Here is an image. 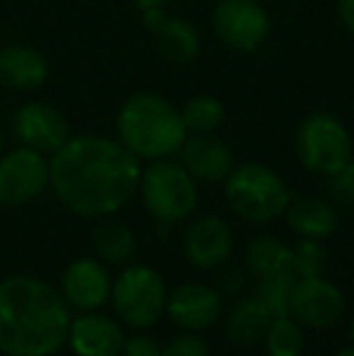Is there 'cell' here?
<instances>
[{"instance_id":"obj_1","label":"cell","mask_w":354,"mask_h":356,"mask_svg":"<svg viewBox=\"0 0 354 356\" xmlns=\"http://www.w3.org/2000/svg\"><path fill=\"white\" fill-rule=\"evenodd\" d=\"M141 182V160L97 134L71 136L49 158V187L66 211L81 218H107L119 213Z\"/></svg>"},{"instance_id":"obj_2","label":"cell","mask_w":354,"mask_h":356,"mask_svg":"<svg viewBox=\"0 0 354 356\" xmlns=\"http://www.w3.org/2000/svg\"><path fill=\"white\" fill-rule=\"evenodd\" d=\"M71 308L44 279L10 274L0 279V354L54 356L66 347Z\"/></svg>"},{"instance_id":"obj_3","label":"cell","mask_w":354,"mask_h":356,"mask_svg":"<svg viewBox=\"0 0 354 356\" xmlns=\"http://www.w3.org/2000/svg\"><path fill=\"white\" fill-rule=\"evenodd\" d=\"M117 134L138 160L170 158L187 138L179 109L158 92H136L117 114Z\"/></svg>"},{"instance_id":"obj_4","label":"cell","mask_w":354,"mask_h":356,"mask_svg":"<svg viewBox=\"0 0 354 356\" xmlns=\"http://www.w3.org/2000/svg\"><path fill=\"white\" fill-rule=\"evenodd\" d=\"M223 194L231 211L246 223L265 225L284 216L291 189L277 170L265 163H241L223 179Z\"/></svg>"},{"instance_id":"obj_5","label":"cell","mask_w":354,"mask_h":356,"mask_svg":"<svg viewBox=\"0 0 354 356\" xmlns=\"http://www.w3.org/2000/svg\"><path fill=\"white\" fill-rule=\"evenodd\" d=\"M166 279L148 264H127L117 279H112L109 303L122 325L134 330H151L166 318L168 310Z\"/></svg>"},{"instance_id":"obj_6","label":"cell","mask_w":354,"mask_h":356,"mask_svg":"<svg viewBox=\"0 0 354 356\" xmlns=\"http://www.w3.org/2000/svg\"><path fill=\"white\" fill-rule=\"evenodd\" d=\"M138 194L158 225L182 223L197 211L199 204L197 179L184 170L179 160L170 158L151 160V165L141 170Z\"/></svg>"},{"instance_id":"obj_7","label":"cell","mask_w":354,"mask_h":356,"mask_svg":"<svg viewBox=\"0 0 354 356\" xmlns=\"http://www.w3.org/2000/svg\"><path fill=\"white\" fill-rule=\"evenodd\" d=\"M296 158L308 172L332 177L352 160L347 127L330 112H311L301 119L293 138Z\"/></svg>"},{"instance_id":"obj_8","label":"cell","mask_w":354,"mask_h":356,"mask_svg":"<svg viewBox=\"0 0 354 356\" xmlns=\"http://www.w3.org/2000/svg\"><path fill=\"white\" fill-rule=\"evenodd\" d=\"M216 39L238 54H252L269 37V15L260 0H218L211 13Z\"/></svg>"},{"instance_id":"obj_9","label":"cell","mask_w":354,"mask_h":356,"mask_svg":"<svg viewBox=\"0 0 354 356\" xmlns=\"http://www.w3.org/2000/svg\"><path fill=\"white\" fill-rule=\"evenodd\" d=\"M49 187V160L27 145L0 155V207L19 209L32 204Z\"/></svg>"},{"instance_id":"obj_10","label":"cell","mask_w":354,"mask_h":356,"mask_svg":"<svg viewBox=\"0 0 354 356\" xmlns=\"http://www.w3.org/2000/svg\"><path fill=\"white\" fill-rule=\"evenodd\" d=\"M345 293L323 274L296 279L289 291L287 313L306 330H332L345 318Z\"/></svg>"},{"instance_id":"obj_11","label":"cell","mask_w":354,"mask_h":356,"mask_svg":"<svg viewBox=\"0 0 354 356\" xmlns=\"http://www.w3.org/2000/svg\"><path fill=\"white\" fill-rule=\"evenodd\" d=\"M13 131L17 141L44 155H51L71 138L66 114L49 102H24L13 114Z\"/></svg>"},{"instance_id":"obj_12","label":"cell","mask_w":354,"mask_h":356,"mask_svg":"<svg viewBox=\"0 0 354 356\" xmlns=\"http://www.w3.org/2000/svg\"><path fill=\"white\" fill-rule=\"evenodd\" d=\"M166 315L184 332H204L223 315V293L211 284L184 282L168 293Z\"/></svg>"},{"instance_id":"obj_13","label":"cell","mask_w":354,"mask_h":356,"mask_svg":"<svg viewBox=\"0 0 354 356\" xmlns=\"http://www.w3.org/2000/svg\"><path fill=\"white\" fill-rule=\"evenodd\" d=\"M182 250L189 264L211 272V269H221L231 259L236 250V235L221 216H197L184 230Z\"/></svg>"},{"instance_id":"obj_14","label":"cell","mask_w":354,"mask_h":356,"mask_svg":"<svg viewBox=\"0 0 354 356\" xmlns=\"http://www.w3.org/2000/svg\"><path fill=\"white\" fill-rule=\"evenodd\" d=\"M112 293V277L104 262L97 257H78L66 267L61 277V296L68 308L81 313L99 310Z\"/></svg>"},{"instance_id":"obj_15","label":"cell","mask_w":354,"mask_h":356,"mask_svg":"<svg viewBox=\"0 0 354 356\" xmlns=\"http://www.w3.org/2000/svg\"><path fill=\"white\" fill-rule=\"evenodd\" d=\"M179 163L197 182L218 184L236 168V155L231 145L218 138L214 131L209 134H187L184 143L177 150Z\"/></svg>"},{"instance_id":"obj_16","label":"cell","mask_w":354,"mask_h":356,"mask_svg":"<svg viewBox=\"0 0 354 356\" xmlns=\"http://www.w3.org/2000/svg\"><path fill=\"white\" fill-rule=\"evenodd\" d=\"M124 342V325L112 315L88 310L71 318L66 344L76 356H122Z\"/></svg>"},{"instance_id":"obj_17","label":"cell","mask_w":354,"mask_h":356,"mask_svg":"<svg viewBox=\"0 0 354 356\" xmlns=\"http://www.w3.org/2000/svg\"><path fill=\"white\" fill-rule=\"evenodd\" d=\"M143 24L156 39V47L168 61L189 63L202 51V39L192 22L182 17H168L163 8H153L143 13Z\"/></svg>"},{"instance_id":"obj_18","label":"cell","mask_w":354,"mask_h":356,"mask_svg":"<svg viewBox=\"0 0 354 356\" xmlns=\"http://www.w3.org/2000/svg\"><path fill=\"white\" fill-rule=\"evenodd\" d=\"M49 80V61L39 49L8 44L0 49V85L15 92H29Z\"/></svg>"},{"instance_id":"obj_19","label":"cell","mask_w":354,"mask_h":356,"mask_svg":"<svg viewBox=\"0 0 354 356\" xmlns=\"http://www.w3.org/2000/svg\"><path fill=\"white\" fill-rule=\"evenodd\" d=\"M287 223L298 238L328 240L337 230V209L328 199L318 197H291L287 211Z\"/></svg>"},{"instance_id":"obj_20","label":"cell","mask_w":354,"mask_h":356,"mask_svg":"<svg viewBox=\"0 0 354 356\" xmlns=\"http://www.w3.org/2000/svg\"><path fill=\"white\" fill-rule=\"evenodd\" d=\"M274 310L267 303H262L255 293H250L248 298L238 300L231 308V313L226 315V337L233 347L250 349L255 344L262 342L265 330L269 320L274 318Z\"/></svg>"},{"instance_id":"obj_21","label":"cell","mask_w":354,"mask_h":356,"mask_svg":"<svg viewBox=\"0 0 354 356\" xmlns=\"http://www.w3.org/2000/svg\"><path fill=\"white\" fill-rule=\"evenodd\" d=\"M90 243H92L95 257L107 264V267H127V264L134 262L138 250L136 233L124 220H117L112 216L99 218Z\"/></svg>"},{"instance_id":"obj_22","label":"cell","mask_w":354,"mask_h":356,"mask_svg":"<svg viewBox=\"0 0 354 356\" xmlns=\"http://www.w3.org/2000/svg\"><path fill=\"white\" fill-rule=\"evenodd\" d=\"M289 257H291V248L284 240L274 238V235H257L246 245L243 264L255 279H267L274 274L291 272Z\"/></svg>"},{"instance_id":"obj_23","label":"cell","mask_w":354,"mask_h":356,"mask_svg":"<svg viewBox=\"0 0 354 356\" xmlns=\"http://www.w3.org/2000/svg\"><path fill=\"white\" fill-rule=\"evenodd\" d=\"M262 344L267 356H301L306 349V327L289 313H277L269 320Z\"/></svg>"},{"instance_id":"obj_24","label":"cell","mask_w":354,"mask_h":356,"mask_svg":"<svg viewBox=\"0 0 354 356\" xmlns=\"http://www.w3.org/2000/svg\"><path fill=\"white\" fill-rule=\"evenodd\" d=\"M179 117H182L187 134H209L216 131L223 124L226 109H223L221 99H216L214 95H194L179 109Z\"/></svg>"},{"instance_id":"obj_25","label":"cell","mask_w":354,"mask_h":356,"mask_svg":"<svg viewBox=\"0 0 354 356\" xmlns=\"http://www.w3.org/2000/svg\"><path fill=\"white\" fill-rule=\"evenodd\" d=\"M328 252L323 248V240H311V238H298V243L291 248V257H289V267H291L293 277L306 279V277H318L325 269Z\"/></svg>"},{"instance_id":"obj_26","label":"cell","mask_w":354,"mask_h":356,"mask_svg":"<svg viewBox=\"0 0 354 356\" xmlns=\"http://www.w3.org/2000/svg\"><path fill=\"white\" fill-rule=\"evenodd\" d=\"M163 356H209V347L199 332H179L163 344Z\"/></svg>"},{"instance_id":"obj_27","label":"cell","mask_w":354,"mask_h":356,"mask_svg":"<svg viewBox=\"0 0 354 356\" xmlns=\"http://www.w3.org/2000/svg\"><path fill=\"white\" fill-rule=\"evenodd\" d=\"M122 356H163V344L161 339L148 334L146 330H138L136 334L127 337Z\"/></svg>"},{"instance_id":"obj_28","label":"cell","mask_w":354,"mask_h":356,"mask_svg":"<svg viewBox=\"0 0 354 356\" xmlns=\"http://www.w3.org/2000/svg\"><path fill=\"white\" fill-rule=\"evenodd\" d=\"M330 192L337 202L354 204V155L340 172H335L330 177Z\"/></svg>"},{"instance_id":"obj_29","label":"cell","mask_w":354,"mask_h":356,"mask_svg":"<svg viewBox=\"0 0 354 356\" xmlns=\"http://www.w3.org/2000/svg\"><path fill=\"white\" fill-rule=\"evenodd\" d=\"M246 286V274L241 272V269H228V272L221 274V279H218V286L216 289L221 291V293H238V291Z\"/></svg>"},{"instance_id":"obj_30","label":"cell","mask_w":354,"mask_h":356,"mask_svg":"<svg viewBox=\"0 0 354 356\" xmlns=\"http://www.w3.org/2000/svg\"><path fill=\"white\" fill-rule=\"evenodd\" d=\"M337 17L342 27L354 37V0H337Z\"/></svg>"},{"instance_id":"obj_31","label":"cell","mask_w":354,"mask_h":356,"mask_svg":"<svg viewBox=\"0 0 354 356\" xmlns=\"http://www.w3.org/2000/svg\"><path fill=\"white\" fill-rule=\"evenodd\" d=\"M168 0H134V5H136L141 13H146V10H153V8H166Z\"/></svg>"},{"instance_id":"obj_32","label":"cell","mask_w":354,"mask_h":356,"mask_svg":"<svg viewBox=\"0 0 354 356\" xmlns=\"http://www.w3.org/2000/svg\"><path fill=\"white\" fill-rule=\"evenodd\" d=\"M335 356H354V344H350V347H342Z\"/></svg>"},{"instance_id":"obj_33","label":"cell","mask_w":354,"mask_h":356,"mask_svg":"<svg viewBox=\"0 0 354 356\" xmlns=\"http://www.w3.org/2000/svg\"><path fill=\"white\" fill-rule=\"evenodd\" d=\"M350 339H352V344H354V318L350 320Z\"/></svg>"},{"instance_id":"obj_34","label":"cell","mask_w":354,"mask_h":356,"mask_svg":"<svg viewBox=\"0 0 354 356\" xmlns=\"http://www.w3.org/2000/svg\"><path fill=\"white\" fill-rule=\"evenodd\" d=\"M0 155H3V129H0Z\"/></svg>"}]
</instances>
